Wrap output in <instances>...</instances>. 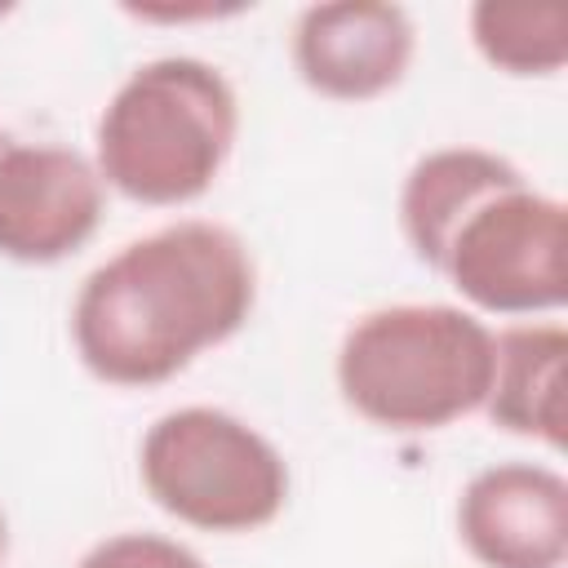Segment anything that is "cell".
Here are the masks:
<instances>
[{
	"label": "cell",
	"mask_w": 568,
	"mask_h": 568,
	"mask_svg": "<svg viewBox=\"0 0 568 568\" xmlns=\"http://www.w3.org/2000/svg\"><path fill=\"white\" fill-rule=\"evenodd\" d=\"M257 311L248 240L213 217H173L102 257L71 297V346L120 390L164 386L226 346Z\"/></svg>",
	"instance_id": "6da1fadb"
},
{
	"label": "cell",
	"mask_w": 568,
	"mask_h": 568,
	"mask_svg": "<svg viewBox=\"0 0 568 568\" xmlns=\"http://www.w3.org/2000/svg\"><path fill=\"white\" fill-rule=\"evenodd\" d=\"M240 142L231 75L195 53L138 62L93 120V169L142 209H186L213 191Z\"/></svg>",
	"instance_id": "7a4b0ae2"
},
{
	"label": "cell",
	"mask_w": 568,
	"mask_h": 568,
	"mask_svg": "<svg viewBox=\"0 0 568 568\" xmlns=\"http://www.w3.org/2000/svg\"><path fill=\"white\" fill-rule=\"evenodd\" d=\"M493 373V324L462 302H390L355 315L333 355L342 404L390 435L475 417Z\"/></svg>",
	"instance_id": "3957f363"
},
{
	"label": "cell",
	"mask_w": 568,
	"mask_h": 568,
	"mask_svg": "<svg viewBox=\"0 0 568 568\" xmlns=\"http://www.w3.org/2000/svg\"><path fill=\"white\" fill-rule=\"evenodd\" d=\"M138 484L182 528L244 537L284 515L293 470L280 444L240 413L178 404L142 430Z\"/></svg>",
	"instance_id": "277c9868"
},
{
	"label": "cell",
	"mask_w": 568,
	"mask_h": 568,
	"mask_svg": "<svg viewBox=\"0 0 568 568\" xmlns=\"http://www.w3.org/2000/svg\"><path fill=\"white\" fill-rule=\"evenodd\" d=\"M426 271L479 320H555L568 302V204L519 169L453 222Z\"/></svg>",
	"instance_id": "5b68a950"
},
{
	"label": "cell",
	"mask_w": 568,
	"mask_h": 568,
	"mask_svg": "<svg viewBox=\"0 0 568 568\" xmlns=\"http://www.w3.org/2000/svg\"><path fill=\"white\" fill-rule=\"evenodd\" d=\"M106 213L93 160L67 142H36L0 129V257L58 266L80 253Z\"/></svg>",
	"instance_id": "8992f818"
},
{
	"label": "cell",
	"mask_w": 568,
	"mask_h": 568,
	"mask_svg": "<svg viewBox=\"0 0 568 568\" xmlns=\"http://www.w3.org/2000/svg\"><path fill=\"white\" fill-rule=\"evenodd\" d=\"M297 80L328 102H377L395 93L417 58V22L390 0L306 4L288 31Z\"/></svg>",
	"instance_id": "52a82bcc"
},
{
	"label": "cell",
	"mask_w": 568,
	"mask_h": 568,
	"mask_svg": "<svg viewBox=\"0 0 568 568\" xmlns=\"http://www.w3.org/2000/svg\"><path fill=\"white\" fill-rule=\"evenodd\" d=\"M453 528L479 568H564L568 475L528 457L479 466L457 493Z\"/></svg>",
	"instance_id": "ba28073f"
},
{
	"label": "cell",
	"mask_w": 568,
	"mask_h": 568,
	"mask_svg": "<svg viewBox=\"0 0 568 568\" xmlns=\"http://www.w3.org/2000/svg\"><path fill=\"white\" fill-rule=\"evenodd\" d=\"M564 377H568V328L559 320L493 324V373L479 413L497 430L559 453Z\"/></svg>",
	"instance_id": "9c48e42d"
},
{
	"label": "cell",
	"mask_w": 568,
	"mask_h": 568,
	"mask_svg": "<svg viewBox=\"0 0 568 568\" xmlns=\"http://www.w3.org/2000/svg\"><path fill=\"white\" fill-rule=\"evenodd\" d=\"M519 164L493 146H475V142H448L435 146L426 155L413 160V169L399 182V200H395V217H399V235L408 244V253L430 266L435 248L444 244V235L453 231V222L497 182L515 178Z\"/></svg>",
	"instance_id": "30bf717a"
},
{
	"label": "cell",
	"mask_w": 568,
	"mask_h": 568,
	"mask_svg": "<svg viewBox=\"0 0 568 568\" xmlns=\"http://www.w3.org/2000/svg\"><path fill=\"white\" fill-rule=\"evenodd\" d=\"M466 36H470V49L510 80H550L568 67L564 4L475 0L466 9Z\"/></svg>",
	"instance_id": "8fae6325"
},
{
	"label": "cell",
	"mask_w": 568,
	"mask_h": 568,
	"mask_svg": "<svg viewBox=\"0 0 568 568\" xmlns=\"http://www.w3.org/2000/svg\"><path fill=\"white\" fill-rule=\"evenodd\" d=\"M75 568H209V564L178 537L124 528V532H111V537L93 541L75 559Z\"/></svg>",
	"instance_id": "7c38bea8"
},
{
	"label": "cell",
	"mask_w": 568,
	"mask_h": 568,
	"mask_svg": "<svg viewBox=\"0 0 568 568\" xmlns=\"http://www.w3.org/2000/svg\"><path fill=\"white\" fill-rule=\"evenodd\" d=\"M133 18H142V22H191V18H222V13H244V4H226V9H217V4H195V9H173V4H164V9H129Z\"/></svg>",
	"instance_id": "4fadbf2b"
},
{
	"label": "cell",
	"mask_w": 568,
	"mask_h": 568,
	"mask_svg": "<svg viewBox=\"0 0 568 568\" xmlns=\"http://www.w3.org/2000/svg\"><path fill=\"white\" fill-rule=\"evenodd\" d=\"M4 555H9V524H4V510H0V564H4Z\"/></svg>",
	"instance_id": "5bb4252c"
}]
</instances>
